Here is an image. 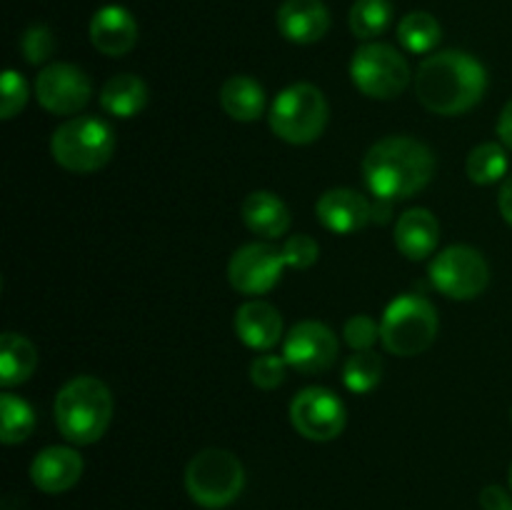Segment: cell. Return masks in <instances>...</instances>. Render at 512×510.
Returning a JSON list of instances; mask_svg holds the SVG:
<instances>
[{"label":"cell","instance_id":"6da1fadb","mask_svg":"<svg viewBox=\"0 0 512 510\" xmlns=\"http://www.w3.org/2000/svg\"><path fill=\"white\" fill-rule=\"evenodd\" d=\"M488 70L463 50L428 55L415 73V95L435 115H463L483 100Z\"/></svg>","mask_w":512,"mask_h":510},{"label":"cell","instance_id":"7a4b0ae2","mask_svg":"<svg viewBox=\"0 0 512 510\" xmlns=\"http://www.w3.org/2000/svg\"><path fill=\"white\" fill-rule=\"evenodd\" d=\"M435 175V155L420 140L390 135L378 140L363 158V178L378 200L413 198Z\"/></svg>","mask_w":512,"mask_h":510},{"label":"cell","instance_id":"3957f363","mask_svg":"<svg viewBox=\"0 0 512 510\" xmlns=\"http://www.w3.org/2000/svg\"><path fill=\"white\" fill-rule=\"evenodd\" d=\"M55 425L73 445H93L108 430L113 418V395L100 378L78 375L55 395Z\"/></svg>","mask_w":512,"mask_h":510},{"label":"cell","instance_id":"277c9868","mask_svg":"<svg viewBox=\"0 0 512 510\" xmlns=\"http://www.w3.org/2000/svg\"><path fill=\"white\" fill-rule=\"evenodd\" d=\"M50 153L60 168L70 173H95L115 153V133L95 115H78L55 128Z\"/></svg>","mask_w":512,"mask_h":510},{"label":"cell","instance_id":"5b68a950","mask_svg":"<svg viewBox=\"0 0 512 510\" xmlns=\"http://www.w3.org/2000/svg\"><path fill=\"white\" fill-rule=\"evenodd\" d=\"M270 130L290 145L315 143L325 133L330 105L323 90L310 83H293L280 90L270 105Z\"/></svg>","mask_w":512,"mask_h":510},{"label":"cell","instance_id":"8992f818","mask_svg":"<svg viewBox=\"0 0 512 510\" xmlns=\"http://www.w3.org/2000/svg\"><path fill=\"white\" fill-rule=\"evenodd\" d=\"M245 488V468L230 450L205 448L185 468V490L200 508L220 510L238 500Z\"/></svg>","mask_w":512,"mask_h":510},{"label":"cell","instance_id":"52a82bcc","mask_svg":"<svg viewBox=\"0 0 512 510\" xmlns=\"http://www.w3.org/2000/svg\"><path fill=\"white\" fill-rule=\"evenodd\" d=\"M438 335V310L423 295H400L385 308L380 340L400 358L425 353Z\"/></svg>","mask_w":512,"mask_h":510},{"label":"cell","instance_id":"ba28073f","mask_svg":"<svg viewBox=\"0 0 512 510\" xmlns=\"http://www.w3.org/2000/svg\"><path fill=\"white\" fill-rule=\"evenodd\" d=\"M355 88L373 100H393L410 85V65L388 43H368L355 50L350 60Z\"/></svg>","mask_w":512,"mask_h":510},{"label":"cell","instance_id":"9c48e42d","mask_svg":"<svg viewBox=\"0 0 512 510\" xmlns=\"http://www.w3.org/2000/svg\"><path fill=\"white\" fill-rule=\"evenodd\" d=\"M433 285L450 300H473L488 288L490 268L483 253L470 245H450L430 263Z\"/></svg>","mask_w":512,"mask_h":510},{"label":"cell","instance_id":"30bf717a","mask_svg":"<svg viewBox=\"0 0 512 510\" xmlns=\"http://www.w3.org/2000/svg\"><path fill=\"white\" fill-rule=\"evenodd\" d=\"M290 423L303 438L328 443L345 430V405L333 390L303 388L290 403Z\"/></svg>","mask_w":512,"mask_h":510},{"label":"cell","instance_id":"8fae6325","mask_svg":"<svg viewBox=\"0 0 512 510\" xmlns=\"http://www.w3.org/2000/svg\"><path fill=\"white\" fill-rule=\"evenodd\" d=\"M283 248L270 243H248L233 253L228 263V280L238 293L263 295L280 283L285 270Z\"/></svg>","mask_w":512,"mask_h":510},{"label":"cell","instance_id":"7c38bea8","mask_svg":"<svg viewBox=\"0 0 512 510\" xmlns=\"http://www.w3.org/2000/svg\"><path fill=\"white\" fill-rule=\"evenodd\" d=\"M93 83L73 63H50L35 78V100L53 115H75L90 103Z\"/></svg>","mask_w":512,"mask_h":510},{"label":"cell","instance_id":"4fadbf2b","mask_svg":"<svg viewBox=\"0 0 512 510\" xmlns=\"http://www.w3.org/2000/svg\"><path fill=\"white\" fill-rule=\"evenodd\" d=\"M283 358L303 375L325 373L338 360V335L320 320H303L285 335Z\"/></svg>","mask_w":512,"mask_h":510},{"label":"cell","instance_id":"5bb4252c","mask_svg":"<svg viewBox=\"0 0 512 510\" xmlns=\"http://www.w3.org/2000/svg\"><path fill=\"white\" fill-rule=\"evenodd\" d=\"M315 218L335 235H350L363 230L373 220V205L353 188H333L315 203Z\"/></svg>","mask_w":512,"mask_h":510},{"label":"cell","instance_id":"9a60e30c","mask_svg":"<svg viewBox=\"0 0 512 510\" xmlns=\"http://www.w3.org/2000/svg\"><path fill=\"white\" fill-rule=\"evenodd\" d=\"M83 475V458L78 450L65 445H50L40 450L30 463V480L38 490L48 495L65 493L73 488Z\"/></svg>","mask_w":512,"mask_h":510},{"label":"cell","instance_id":"2e32d148","mask_svg":"<svg viewBox=\"0 0 512 510\" xmlns=\"http://www.w3.org/2000/svg\"><path fill=\"white\" fill-rule=\"evenodd\" d=\"M90 40L108 58L128 55L138 43V23L123 5H105L90 20Z\"/></svg>","mask_w":512,"mask_h":510},{"label":"cell","instance_id":"e0dca14e","mask_svg":"<svg viewBox=\"0 0 512 510\" xmlns=\"http://www.w3.org/2000/svg\"><path fill=\"white\" fill-rule=\"evenodd\" d=\"M275 23L285 40L310 45L323 40L330 30V10L323 0H285L278 8Z\"/></svg>","mask_w":512,"mask_h":510},{"label":"cell","instance_id":"ac0fdd59","mask_svg":"<svg viewBox=\"0 0 512 510\" xmlns=\"http://www.w3.org/2000/svg\"><path fill=\"white\" fill-rule=\"evenodd\" d=\"M235 335L253 350H270L283 338V318L265 300H248L235 310Z\"/></svg>","mask_w":512,"mask_h":510},{"label":"cell","instance_id":"d6986e66","mask_svg":"<svg viewBox=\"0 0 512 510\" xmlns=\"http://www.w3.org/2000/svg\"><path fill=\"white\" fill-rule=\"evenodd\" d=\"M440 243V223L428 208L405 210L395 223V245L408 260H425Z\"/></svg>","mask_w":512,"mask_h":510},{"label":"cell","instance_id":"ffe728a7","mask_svg":"<svg viewBox=\"0 0 512 510\" xmlns=\"http://www.w3.org/2000/svg\"><path fill=\"white\" fill-rule=\"evenodd\" d=\"M243 223L250 233L260 235L263 240H278L290 230V210L283 200L270 190H255L240 205Z\"/></svg>","mask_w":512,"mask_h":510},{"label":"cell","instance_id":"44dd1931","mask_svg":"<svg viewBox=\"0 0 512 510\" xmlns=\"http://www.w3.org/2000/svg\"><path fill=\"white\" fill-rule=\"evenodd\" d=\"M220 105L233 120L253 123L265 113V90L250 75H230L220 85Z\"/></svg>","mask_w":512,"mask_h":510},{"label":"cell","instance_id":"7402d4cb","mask_svg":"<svg viewBox=\"0 0 512 510\" xmlns=\"http://www.w3.org/2000/svg\"><path fill=\"white\" fill-rule=\"evenodd\" d=\"M100 105L115 118H135L148 105V85L133 73L113 75L100 90Z\"/></svg>","mask_w":512,"mask_h":510},{"label":"cell","instance_id":"603a6c76","mask_svg":"<svg viewBox=\"0 0 512 510\" xmlns=\"http://www.w3.org/2000/svg\"><path fill=\"white\" fill-rule=\"evenodd\" d=\"M38 368V350L25 335L3 333L0 338V385L13 388L25 383Z\"/></svg>","mask_w":512,"mask_h":510},{"label":"cell","instance_id":"cb8c5ba5","mask_svg":"<svg viewBox=\"0 0 512 510\" xmlns=\"http://www.w3.org/2000/svg\"><path fill=\"white\" fill-rule=\"evenodd\" d=\"M440 38H443V28H440L438 18L425 13V10H413L398 25V40L408 53H433L438 48Z\"/></svg>","mask_w":512,"mask_h":510},{"label":"cell","instance_id":"d4e9b609","mask_svg":"<svg viewBox=\"0 0 512 510\" xmlns=\"http://www.w3.org/2000/svg\"><path fill=\"white\" fill-rule=\"evenodd\" d=\"M0 440L5 445H18L35 430V413L23 398L13 393L0 395Z\"/></svg>","mask_w":512,"mask_h":510},{"label":"cell","instance_id":"484cf974","mask_svg":"<svg viewBox=\"0 0 512 510\" xmlns=\"http://www.w3.org/2000/svg\"><path fill=\"white\" fill-rule=\"evenodd\" d=\"M465 173L478 185L500 183L508 173V153L500 143L475 145L465 160Z\"/></svg>","mask_w":512,"mask_h":510},{"label":"cell","instance_id":"4316f807","mask_svg":"<svg viewBox=\"0 0 512 510\" xmlns=\"http://www.w3.org/2000/svg\"><path fill=\"white\" fill-rule=\"evenodd\" d=\"M348 20L355 38L373 40L388 30L393 20V3L390 0H355Z\"/></svg>","mask_w":512,"mask_h":510},{"label":"cell","instance_id":"83f0119b","mask_svg":"<svg viewBox=\"0 0 512 510\" xmlns=\"http://www.w3.org/2000/svg\"><path fill=\"white\" fill-rule=\"evenodd\" d=\"M383 378V360L373 350H355L343 365V383L350 393H370Z\"/></svg>","mask_w":512,"mask_h":510},{"label":"cell","instance_id":"f1b7e54d","mask_svg":"<svg viewBox=\"0 0 512 510\" xmlns=\"http://www.w3.org/2000/svg\"><path fill=\"white\" fill-rule=\"evenodd\" d=\"M20 50H23V58L30 65L48 63L50 55L55 53L53 30L48 25H30L23 38H20Z\"/></svg>","mask_w":512,"mask_h":510},{"label":"cell","instance_id":"f546056e","mask_svg":"<svg viewBox=\"0 0 512 510\" xmlns=\"http://www.w3.org/2000/svg\"><path fill=\"white\" fill-rule=\"evenodd\" d=\"M285 370H288V360L283 355L265 353L258 355L250 365V380H253L255 388L275 390L285 383Z\"/></svg>","mask_w":512,"mask_h":510},{"label":"cell","instance_id":"4dcf8cb0","mask_svg":"<svg viewBox=\"0 0 512 510\" xmlns=\"http://www.w3.org/2000/svg\"><path fill=\"white\" fill-rule=\"evenodd\" d=\"M283 255L285 263H288L290 268L308 270L310 265H315V260L320 258V245L315 243V238H310V235L305 233L290 235L283 243Z\"/></svg>","mask_w":512,"mask_h":510},{"label":"cell","instance_id":"1f68e13d","mask_svg":"<svg viewBox=\"0 0 512 510\" xmlns=\"http://www.w3.org/2000/svg\"><path fill=\"white\" fill-rule=\"evenodd\" d=\"M343 338L353 350H373L380 340V325L370 315H353L345 323Z\"/></svg>","mask_w":512,"mask_h":510},{"label":"cell","instance_id":"d6a6232c","mask_svg":"<svg viewBox=\"0 0 512 510\" xmlns=\"http://www.w3.org/2000/svg\"><path fill=\"white\" fill-rule=\"evenodd\" d=\"M28 83L23 80V75L15 73V70H5L3 73V120L15 118L20 110L28 103Z\"/></svg>","mask_w":512,"mask_h":510},{"label":"cell","instance_id":"836d02e7","mask_svg":"<svg viewBox=\"0 0 512 510\" xmlns=\"http://www.w3.org/2000/svg\"><path fill=\"white\" fill-rule=\"evenodd\" d=\"M480 505H483V510H512L510 495L505 493L500 485H488V488H483V493H480Z\"/></svg>","mask_w":512,"mask_h":510},{"label":"cell","instance_id":"e575fe53","mask_svg":"<svg viewBox=\"0 0 512 510\" xmlns=\"http://www.w3.org/2000/svg\"><path fill=\"white\" fill-rule=\"evenodd\" d=\"M498 135H500V140H503L505 148L512 150V100H510L508 105H505L503 113H500Z\"/></svg>","mask_w":512,"mask_h":510},{"label":"cell","instance_id":"d590c367","mask_svg":"<svg viewBox=\"0 0 512 510\" xmlns=\"http://www.w3.org/2000/svg\"><path fill=\"white\" fill-rule=\"evenodd\" d=\"M498 205H500V213H503V218L512 225V175L508 180H505L503 188H500Z\"/></svg>","mask_w":512,"mask_h":510},{"label":"cell","instance_id":"8d00e7d4","mask_svg":"<svg viewBox=\"0 0 512 510\" xmlns=\"http://www.w3.org/2000/svg\"><path fill=\"white\" fill-rule=\"evenodd\" d=\"M510 490H512V468H510Z\"/></svg>","mask_w":512,"mask_h":510}]
</instances>
